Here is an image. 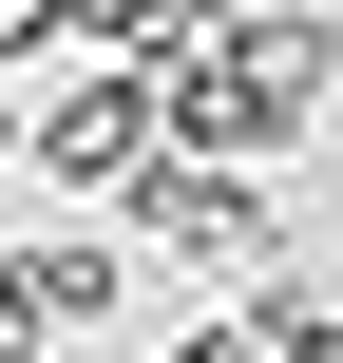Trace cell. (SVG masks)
I'll return each instance as SVG.
<instances>
[{
	"instance_id": "obj_3",
	"label": "cell",
	"mask_w": 343,
	"mask_h": 363,
	"mask_svg": "<svg viewBox=\"0 0 343 363\" xmlns=\"http://www.w3.org/2000/svg\"><path fill=\"white\" fill-rule=\"evenodd\" d=\"M115 230H134L153 268H267V249H286V211H267V153H210V134H172V153L115 191Z\"/></svg>"
},
{
	"instance_id": "obj_2",
	"label": "cell",
	"mask_w": 343,
	"mask_h": 363,
	"mask_svg": "<svg viewBox=\"0 0 343 363\" xmlns=\"http://www.w3.org/2000/svg\"><path fill=\"white\" fill-rule=\"evenodd\" d=\"M172 153V77L134 57V38H76L57 77H38V191H134Z\"/></svg>"
},
{
	"instance_id": "obj_4",
	"label": "cell",
	"mask_w": 343,
	"mask_h": 363,
	"mask_svg": "<svg viewBox=\"0 0 343 363\" xmlns=\"http://www.w3.org/2000/svg\"><path fill=\"white\" fill-rule=\"evenodd\" d=\"M134 306V230H19L0 249V363H76Z\"/></svg>"
},
{
	"instance_id": "obj_1",
	"label": "cell",
	"mask_w": 343,
	"mask_h": 363,
	"mask_svg": "<svg viewBox=\"0 0 343 363\" xmlns=\"http://www.w3.org/2000/svg\"><path fill=\"white\" fill-rule=\"evenodd\" d=\"M172 77V134H210V153H306L343 96V19L325 0H248V19H210L191 57H153Z\"/></svg>"
},
{
	"instance_id": "obj_5",
	"label": "cell",
	"mask_w": 343,
	"mask_h": 363,
	"mask_svg": "<svg viewBox=\"0 0 343 363\" xmlns=\"http://www.w3.org/2000/svg\"><path fill=\"white\" fill-rule=\"evenodd\" d=\"M153 363H267V325H248V287H229V306H191V325H172Z\"/></svg>"
}]
</instances>
